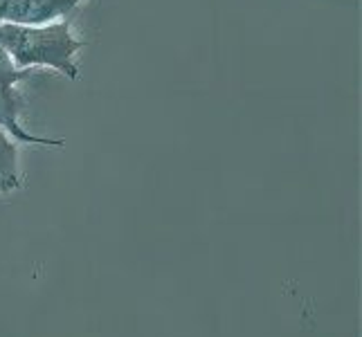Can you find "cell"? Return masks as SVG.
Segmentation results:
<instances>
[{"instance_id":"2","label":"cell","mask_w":362,"mask_h":337,"mask_svg":"<svg viewBox=\"0 0 362 337\" xmlns=\"http://www.w3.org/2000/svg\"><path fill=\"white\" fill-rule=\"evenodd\" d=\"M30 77V70L16 68L11 59L0 45V129L16 142L25 144H43V146H64V140H49V137L32 135L23 129L21 124V108L23 99L18 93V83Z\"/></svg>"},{"instance_id":"4","label":"cell","mask_w":362,"mask_h":337,"mask_svg":"<svg viewBox=\"0 0 362 337\" xmlns=\"http://www.w3.org/2000/svg\"><path fill=\"white\" fill-rule=\"evenodd\" d=\"M18 187V148L14 144V137H9L0 129V194L14 191Z\"/></svg>"},{"instance_id":"3","label":"cell","mask_w":362,"mask_h":337,"mask_svg":"<svg viewBox=\"0 0 362 337\" xmlns=\"http://www.w3.org/2000/svg\"><path fill=\"white\" fill-rule=\"evenodd\" d=\"M83 0H0V23L45 25L72 16Z\"/></svg>"},{"instance_id":"1","label":"cell","mask_w":362,"mask_h":337,"mask_svg":"<svg viewBox=\"0 0 362 337\" xmlns=\"http://www.w3.org/2000/svg\"><path fill=\"white\" fill-rule=\"evenodd\" d=\"M0 45L16 68H54L72 81L79 77L77 52L83 41L72 32V16L45 25L0 23Z\"/></svg>"}]
</instances>
